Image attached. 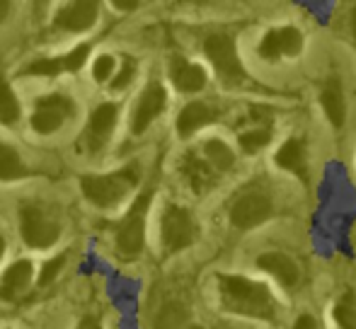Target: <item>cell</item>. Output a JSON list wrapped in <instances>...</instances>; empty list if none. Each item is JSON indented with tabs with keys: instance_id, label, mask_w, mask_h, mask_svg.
Masks as SVG:
<instances>
[{
	"instance_id": "cell-8",
	"label": "cell",
	"mask_w": 356,
	"mask_h": 329,
	"mask_svg": "<svg viewBox=\"0 0 356 329\" xmlns=\"http://www.w3.org/2000/svg\"><path fill=\"white\" fill-rule=\"evenodd\" d=\"M303 51V34L296 27H279L264 34L259 44V56L274 61L282 56H298Z\"/></svg>"
},
{
	"instance_id": "cell-13",
	"label": "cell",
	"mask_w": 356,
	"mask_h": 329,
	"mask_svg": "<svg viewBox=\"0 0 356 329\" xmlns=\"http://www.w3.org/2000/svg\"><path fill=\"white\" fill-rule=\"evenodd\" d=\"M320 104H323L325 114L332 121L334 128H342L347 121V104H344V87L337 76H330L327 83L323 85V94H320Z\"/></svg>"
},
{
	"instance_id": "cell-20",
	"label": "cell",
	"mask_w": 356,
	"mask_h": 329,
	"mask_svg": "<svg viewBox=\"0 0 356 329\" xmlns=\"http://www.w3.org/2000/svg\"><path fill=\"white\" fill-rule=\"evenodd\" d=\"M204 153H207V160L211 164L213 169H220V172H225V169H230L235 164V155L233 151L228 148V143L223 141H209L207 146H204Z\"/></svg>"
},
{
	"instance_id": "cell-1",
	"label": "cell",
	"mask_w": 356,
	"mask_h": 329,
	"mask_svg": "<svg viewBox=\"0 0 356 329\" xmlns=\"http://www.w3.org/2000/svg\"><path fill=\"white\" fill-rule=\"evenodd\" d=\"M220 301L223 307L235 315L259 317L272 320L274 317V298L264 283L250 281L243 276H220Z\"/></svg>"
},
{
	"instance_id": "cell-18",
	"label": "cell",
	"mask_w": 356,
	"mask_h": 329,
	"mask_svg": "<svg viewBox=\"0 0 356 329\" xmlns=\"http://www.w3.org/2000/svg\"><path fill=\"white\" fill-rule=\"evenodd\" d=\"M172 81L182 92H197L207 85V73L202 66H194L182 58H175L172 61Z\"/></svg>"
},
{
	"instance_id": "cell-31",
	"label": "cell",
	"mask_w": 356,
	"mask_h": 329,
	"mask_svg": "<svg viewBox=\"0 0 356 329\" xmlns=\"http://www.w3.org/2000/svg\"><path fill=\"white\" fill-rule=\"evenodd\" d=\"M114 8H119V10H136L138 3H136V0H117V3H114Z\"/></svg>"
},
{
	"instance_id": "cell-11",
	"label": "cell",
	"mask_w": 356,
	"mask_h": 329,
	"mask_svg": "<svg viewBox=\"0 0 356 329\" xmlns=\"http://www.w3.org/2000/svg\"><path fill=\"white\" fill-rule=\"evenodd\" d=\"M99 5L95 0H78V3H68L66 8L58 10L56 15V27L71 29V32H85L95 24L97 19Z\"/></svg>"
},
{
	"instance_id": "cell-29",
	"label": "cell",
	"mask_w": 356,
	"mask_h": 329,
	"mask_svg": "<svg viewBox=\"0 0 356 329\" xmlns=\"http://www.w3.org/2000/svg\"><path fill=\"white\" fill-rule=\"evenodd\" d=\"M131 76H134V66H131V61H127V68H124L122 78H117V81H114V90L124 87V85H127L129 81H131Z\"/></svg>"
},
{
	"instance_id": "cell-7",
	"label": "cell",
	"mask_w": 356,
	"mask_h": 329,
	"mask_svg": "<svg viewBox=\"0 0 356 329\" xmlns=\"http://www.w3.org/2000/svg\"><path fill=\"white\" fill-rule=\"evenodd\" d=\"M19 218H22V237L29 247H51L54 242L58 240V226L54 221H49L42 213V208L37 206H24L19 211Z\"/></svg>"
},
{
	"instance_id": "cell-28",
	"label": "cell",
	"mask_w": 356,
	"mask_h": 329,
	"mask_svg": "<svg viewBox=\"0 0 356 329\" xmlns=\"http://www.w3.org/2000/svg\"><path fill=\"white\" fill-rule=\"evenodd\" d=\"M114 73V58L112 56H99L97 61H95V71H92V76H95V81L97 83H104L109 76Z\"/></svg>"
},
{
	"instance_id": "cell-33",
	"label": "cell",
	"mask_w": 356,
	"mask_h": 329,
	"mask_svg": "<svg viewBox=\"0 0 356 329\" xmlns=\"http://www.w3.org/2000/svg\"><path fill=\"white\" fill-rule=\"evenodd\" d=\"M8 10H10V3L0 0V24H3V19H5V17H8Z\"/></svg>"
},
{
	"instance_id": "cell-9",
	"label": "cell",
	"mask_w": 356,
	"mask_h": 329,
	"mask_svg": "<svg viewBox=\"0 0 356 329\" xmlns=\"http://www.w3.org/2000/svg\"><path fill=\"white\" fill-rule=\"evenodd\" d=\"M165 102H168V94H165L163 85H158V83L148 85V87H145V92L141 94V99H138L136 112H134L131 131L134 133H143L145 128L153 124V119L163 114Z\"/></svg>"
},
{
	"instance_id": "cell-30",
	"label": "cell",
	"mask_w": 356,
	"mask_h": 329,
	"mask_svg": "<svg viewBox=\"0 0 356 329\" xmlns=\"http://www.w3.org/2000/svg\"><path fill=\"white\" fill-rule=\"evenodd\" d=\"M293 329H318V322H315V317H310V315H300L298 320H296Z\"/></svg>"
},
{
	"instance_id": "cell-35",
	"label": "cell",
	"mask_w": 356,
	"mask_h": 329,
	"mask_svg": "<svg viewBox=\"0 0 356 329\" xmlns=\"http://www.w3.org/2000/svg\"><path fill=\"white\" fill-rule=\"evenodd\" d=\"M3 252H5V240L0 237V257H3Z\"/></svg>"
},
{
	"instance_id": "cell-19",
	"label": "cell",
	"mask_w": 356,
	"mask_h": 329,
	"mask_svg": "<svg viewBox=\"0 0 356 329\" xmlns=\"http://www.w3.org/2000/svg\"><path fill=\"white\" fill-rule=\"evenodd\" d=\"M187 320H189L187 305L179 301H170V303H165L158 315H155L153 329H179Z\"/></svg>"
},
{
	"instance_id": "cell-26",
	"label": "cell",
	"mask_w": 356,
	"mask_h": 329,
	"mask_svg": "<svg viewBox=\"0 0 356 329\" xmlns=\"http://www.w3.org/2000/svg\"><path fill=\"white\" fill-rule=\"evenodd\" d=\"M88 53H90V47L88 44H83V47H75L68 56H63V68H66V73L80 71V66L88 61Z\"/></svg>"
},
{
	"instance_id": "cell-25",
	"label": "cell",
	"mask_w": 356,
	"mask_h": 329,
	"mask_svg": "<svg viewBox=\"0 0 356 329\" xmlns=\"http://www.w3.org/2000/svg\"><path fill=\"white\" fill-rule=\"evenodd\" d=\"M63 264H66V257H54V259H49L47 264H44V269H42V273H39V286H49V283L54 281V278L61 273V269H63Z\"/></svg>"
},
{
	"instance_id": "cell-6",
	"label": "cell",
	"mask_w": 356,
	"mask_h": 329,
	"mask_svg": "<svg viewBox=\"0 0 356 329\" xmlns=\"http://www.w3.org/2000/svg\"><path fill=\"white\" fill-rule=\"evenodd\" d=\"M197 240V223H194L192 213L184 211L179 206H168L163 216V245L165 252H179L187 249Z\"/></svg>"
},
{
	"instance_id": "cell-14",
	"label": "cell",
	"mask_w": 356,
	"mask_h": 329,
	"mask_svg": "<svg viewBox=\"0 0 356 329\" xmlns=\"http://www.w3.org/2000/svg\"><path fill=\"white\" fill-rule=\"evenodd\" d=\"M114 121H117V107L114 104H99L90 117L88 126V143L92 151H99L112 136Z\"/></svg>"
},
{
	"instance_id": "cell-23",
	"label": "cell",
	"mask_w": 356,
	"mask_h": 329,
	"mask_svg": "<svg viewBox=\"0 0 356 329\" xmlns=\"http://www.w3.org/2000/svg\"><path fill=\"white\" fill-rule=\"evenodd\" d=\"M269 138H272V128H269V126H257V128H250V131L240 133L238 141H240V148L252 155V153H257L259 148L267 146Z\"/></svg>"
},
{
	"instance_id": "cell-21",
	"label": "cell",
	"mask_w": 356,
	"mask_h": 329,
	"mask_svg": "<svg viewBox=\"0 0 356 329\" xmlns=\"http://www.w3.org/2000/svg\"><path fill=\"white\" fill-rule=\"evenodd\" d=\"M19 119V104L10 83L0 76V124H15Z\"/></svg>"
},
{
	"instance_id": "cell-4",
	"label": "cell",
	"mask_w": 356,
	"mask_h": 329,
	"mask_svg": "<svg viewBox=\"0 0 356 329\" xmlns=\"http://www.w3.org/2000/svg\"><path fill=\"white\" fill-rule=\"evenodd\" d=\"M150 206V194H141L134 201L131 211L127 213L117 230V249L124 257H136L143 249V237H145V213Z\"/></svg>"
},
{
	"instance_id": "cell-17",
	"label": "cell",
	"mask_w": 356,
	"mask_h": 329,
	"mask_svg": "<svg viewBox=\"0 0 356 329\" xmlns=\"http://www.w3.org/2000/svg\"><path fill=\"white\" fill-rule=\"evenodd\" d=\"M211 121H216V109L204 102H189L177 117V131L179 136H189V133H194L197 128L207 126Z\"/></svg>"
},
{
	"instance_id": "cell-34",
	"label": "cell",
	"mask_w": 356,
	"mask_h": 329,
	"mask_svg": "<svg viewBox=\"0 0 356 329\" xmlns=\"http://www.w3.org/2000/svg\"><path fill=\"white\" fill-rule=\"evenodd\" d=\"M352 32H354V39H356V8H354V12H352Z\"/></svg>"
},
{
	"instance_id": "cell-3",
	"label": "cell",
	"mask_w": 356,
	"mask_h": 329,
	"mask_svg": "<svg viewBox=\"0 0 356 329\" xmlns=\"http://www.w3.org/2000/svg\"><path fill=\"white\" fill-rule=\"evenodd\" d=\"M204 51H207L209 61L213 63L216 73L225 85H238L245 81V68L240 63L238 49H235V42L228 37V34H211L204 42Z\"/></svg>"
},
{
	"instance_id": "cell-12",
	"label": "cell",
	"mask_w": 356,
	"mask_h": 329,
	"mask_svg": "<svg viewBox=\"0 0 356 329\" xmlns=\"http://www.w3.org/2000/svg\"><path fill=\"white\" fill-rule=\"evenodd\" d=\"M257 264H259V269L269 271L279 283H284V286H289V288H293L296 283H298V278H300L298 264H296L293 259H291L289 254H284V252H264V254H259Z\"/></svg>"
},
{
	"instance_id": "cell-24",
	"label": "cell",
	"mask_w": 356,
	"mask_h": 329,
	"mask_svg": "<svg viewBox=\"0 0 356 329\" xmlns=\"http://www.w3.org/2000/svg\"><path fill=\"white\" fill-rule=\"evenodd\" d=\"M63 58H42V61H34L32 66L27 68V73L32 76H56V73H63Z\"/></svg>"
},
{
	"instance_id": "cell-15",
	"label": "cell",
	"mask_w": 356,
	"mask_h": 329,
	"mask_svg": "<svg viewBox=\"0 0 356 329\" xmlns=\"http://www.w3.org/2000/svg\"><path fill=\"white\" fill-rule=\"evenodd\" d=\"M29 281H32V264H29L27 259L15 262L3 276V283H0V298H3V301H17V298L27 291Z\"/></svg>"
},
{
	"instance_id": "cell-27",
	"label": "cell",
	"mask_w": 356,
	"mask_h": 329,
	"mask_svg": "<svg viewBox=\"0 0 356 329\" xmlns=\"http://www.w3.org/2000/svg\"><path fill=\"white\" fill-rule=\"evenodd\" d=\"M334 322L342 329H356V310L349 303H339L334 307Z\"/></svg>"
},
{
	"instance_id": "cell-10",
	"label": "cell",
	"mask_w": 356,
	"mask_h": 329,
	"mask_svg": "<svg viewBox=\"0 0 356 329\" xmlns=\"http://www.w3.org/2000/svg\"><path fill=\"white\" fill-rule=\"evenodd\" d=\"M71 112V102L61 94H51V97H44L37 104V112L32 117V126L39 133H51L56 131L63 124V119Z\"/></svg>"
},
{
	"instance_id": "cell-2",
	"label": "cell",
	"mask_w": 356,
	"mask_h": 329,
	"mask_svg": "<svg viewBox=\"0 0 356 329\" xmlns=\"http://www.w3.org/2000/svg\"><path fill=\"white\" fill-rule=\"evenodd\" d=\"M138 182L136 164H127L124 169L112 174H85L80 177L83 194L99 208H109L117 201H122Z\"/></svg>"
},
{
	"instance_id": "cell-16",
	"label": "cell",
	"mask_w": 356,
	"mask_h": 329,
	"mask_svg": "<svg viewBox=\"0 0 356 329\" xmlns=\"http://www.w3.org/2000/svg\"><path fill=\"white\" fill-rule=\"evenodd\" d=\"M274 160H277V164L282 169H289V172H293L298 179L308 182V162H305L303 141H298V138H289V141H286L284 146L277 151Z\"/></svg>"
},
{
	"instance_id": "cell-5",
	"label": "cell",
	"mask_w": 356,
	"mask_h": 329,
	"mask_svg": "<svg viewBox=\"0 0 356 329\" xmlns=\"http://www.w3.org/2000/svg\"><path fill=\"white\" fill-rule=\"evenodd\" d=\"M272 199L269 194L259 192V189H250L243 192L235 203L230 206V223L240 230H250V228H257L272 216Z\"/></svg>"
},
{
	"instance_id": "cell-36",
	"label": "cell",
	"mask_w": 356,
	"mask_h": 329,
	"mask_svg": "<svg viewBox=\"0 0 356 329\" xmlns=\"http://www.w3.org/2000/svg\"><path fill=\"white\" fill-rule=\"evenodd\" d=\"M187 329H204V327H199V325H192V327H187Z\"/></svg>"
},
{
	"instance_id": "cell-32",
	"label": "cell",
	"mask_w": 356,
	"mask_h": 329,
	"mask_svg": "<svg viewBox=\"0 0 356 329\" xmlns=\"http://www.w3.org/2000/svg\"><path fill=\"white\" fill-rule=\"evenodd\" d=\"M78 329H102L99 327V322L97 320H92V317H85L83 322H80V327Z\"/></svg>"
},
{
	"instance_id": "cell-22",
	"label": "cell",
	"mask_w": 356,
	"mask_h": 329,
	"mask_svg": "<svg viewBox=\"0 0 356 329\" xmlns=\"http://www.w3.org/2000/svg\"><path fill=\"white\" fill-rule=\"evenodd\" d=\"M24 174V164L17 151L0 143V179H19Z\"/></svg>"
}]
</instances>
